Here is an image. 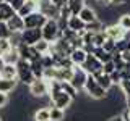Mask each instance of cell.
<instances>
[{
  "label": "cell",
  "mask_w": 130,
  "mask_h": 121,
  "mask_svg": "<svg viewBox=\"0 0 130 121\" xmlns=\"http://www.w3.org/2000/svg\"><path fill=\"white\" fill-rule=\"evenodd\" d=\"M98 3H99V5H103V7H106V5H109V2H111V0H96Z\"/></svg>",
  "instance_id": "obj_44"
},
{
  "label": "cell",
  "mask_w": 130,
  "mask_h": 121,
  "mask_svg": "<svg viewBox=\"0 0 130 121\" xmlns=\"http://www.w3.org/2000/svg\"><path fill=\"white\" fill-rule=\"evenodd\" d=\"M86 56H88V50H86V48L76 47V48H73V50H72L70 60H72L73 65H80V66H81V65L85 63V60H86Z\"/></svg>",
  "instance_id": "obj_14"
},
{
  "label": "cell",
  "mask_w": 130,
  "mask_h": 121,
  "mask_svg": "<svg viewBox=\"0 0 130 121\" xmlns=\"http://www.w3.org/2000/svg\"><path fill=\"white\" fill-rule=\"evenodd\" d=\"M120 60L124 63H130V48H128V50L120 52Z\"/></svg>",
  "instance_id": "obj_40"
},
{
  "label": "cell",
  "mask_w": 130,
  "mask_h": 121,
  "mask_svg": "<svg viewBox=\"0 0 130 121\" xmlns=\"http://www.w3.org/2000/svg\"><path fill=\"white\" fill-rule=\"evenodd\" d=\"M111 79H112V82H114V84H117V86H119V82L122 81V73H120L119 70L112 71V73H111Z\"/></svg>",
  "instance_id": "obj_37"
},
{
  "label": "cell",
  "mask_w": 130,
  "mask_h": 121,
  "mask_svg": "<svg viewBox=\"0 0 130 121\" xmlns=\"http://www.w3.org/2000/svg\"><path fill=\"white\" fill-rule=\"evenodd\" d=\"M107 39L106 36V31H98V32H93V39H91V45L93 47H103L104 40Z\"/></svg>",
  "instance_id": "obj_24"
},
{
  "label": "cell",
  "mask_w": 130,
  "mask_h": 121,
  "mask_svg": "<svg viewBox=\"0 0 130 121\" xmlns=\"http://www.w3.org/2000/svg\"><path fill=\"white\" fill-rule=\"evenodd\" d=\"M41 39H42L41 27H24L21 31V42L26 45H34Z\"/></svg>",
  "instance_id": "obj_6"
},
{
  "label": "cell",
  "mask_w": 130,
  "mask_h": 121,
  "mask_svg": "<svg viewBox=\"0 0 130 121\" xmlns=\"http://www.w3.org/2000/svg\"><path fill=\"white\" fill-rule=\"evenodd\" d=\"M24 2H26V0H10V5L13 7V10H15V11H18L20 8L23 7V3H24Z\"/></svg>",
  "instance_id": "obj_39"
},
{
  "label": "cell",
  "mask_w": 130,
  "mask_h": 121,
  "mask_svg": "<svg viewBox=\"0 0 130 121\" xmlns=\"http://www.w3.org/2000/svg\"><path fill=\"white\" fill-rule=\"evenodd\" d=\"M18 82H20L18 79H8V78H2V79H0V92L10 94V92H13L15 89H16Z\"/></svg>",
  "instance_id": "obj_20"
},
{
  "label": "cell",
  "mask_w": 130,
  "mask_h": 121,
  "mask_svg": "<svg viewBox=\"0 0 130 121\" xmlns=\"http://www.w3.org/2000/svg\"><path fill=\"white\" fill-rule=\"evenodd\" d=\"M46 16L41 13L39 10L32 11L28 16H24V27H42V24L46 23Z\"/></svg>",
  "instance_id": "obj_9"
},
{
  "label": "cell",
  "mask_w": 130,
  "mask_h": 121,
  "mask_svg": "<svg viewBox=\"0 0 130 121\" xmlns=\"http://www.w3.org/2000/svg\"><path fill=\"white\" fill-rule=\"evenodd\" d=\"M38 5H39V0H26V2L23 3V7L20 8L16 13L24 18V16H28L29 13H32V11L38 10Z\"/></svg>",
  "instance_id": "obj_17"
},
{
  "label": "cell",
  "mask_w": 130,
  "mask_h": 121,
  "mask_svg": "<svg viewBox=\"0 0 130 121\" xmlns=\"http://www.w3.org/2000/svg\"><path fill=\"white\" fill-rule=\"evenodd\" d=\"M15 13H16V11L13 10V7L10 5V2H5V0H3V2L0 3V21L7 23Z\"/></svg>",
  "instance_id": "obj_18"
},
{
  "label": "cell",
  "mask_w": 130,
  "mask_h": 121,
  "mask_svg": "<svg viewBox=\"0 0 130 121\" xmlns=\"http://www.w3.org/2000/svg\"><path fill=\"white\" fill-rule=\"evenodd\" d=\"M38 10L42 13L46 18H55L59 19V11L60 8L55 7L51 0H39V5H38Z\"/></svg>",
  "instance_id": "obj_8"
},
{
  "label": "cell",
  "mask_w": 130,
  "mask_h": 121,
  "mask_svg": "<svg viewBox=\"0 0 130 121\" xmlns=\"http://www.w3.org/2000/svg\"><path fill=\"white\" fill-rule=\"evenodd\" d=\"M78 16L81 18V21H83L85 24H89V23L94 21V19H98V15H96L94 8H91L88 5H85L83 8H81V11L78 13Z\"/></svg>",
  "instance_id": "obj_16"
},
{
  "label": "cell",
  "mask_w": 130,
  "mask_h": 121,
  "mask_svg": "<svg viewBox=\"0 0 130 121\" xmlns=\"http://www.w3.org/2000/svg\"><path fill=\"white\" fill-rule=\"evenodd\" d=\"M0 56H2V62H3V63H8V65H16L20 60H21V56H20V52H18V48H16V47L8 48V50L3 52Z\"/></svg>",
  "instance_id": "obj_13"
},
{
  "label": "cell",
  "mask_w": 130,
  "mask_h": 121,
  "mask_svg": "<svg viewBox=\"0 0 130 121\" xmlns=\"http://www.w3.org/2000/svg\"><path fill=\"white\" fill-rule=\"evenodd\" d=\"M2 73V78H8V79H18V70H16V65H8L3 63L0 68Z\"/></svg>",
  "instance_id": "obj_19"
},
{
  "label": "cell",
  "mask_w": 130,
  "mask_h": 121,
  "mask_svg": "<svg viewBox=\"0 0 130 121\" xmlns=\"http://www.w3.org/2000/svg\"><path fill=\"white\" fill-rule=\"evenodd\" d=\"M8 102H10V100H8V94H5V92H0V110H2V108H5L7 105H8Z\"/></svg>",
  "instance_id": "obj_38"
},
{
  "label": "cell",
  "mask_w": 130,
  "mask_h": 121,
  "mask_svg": "<svg viewBox=\"0 0 130 121\" xmlns=\"http://www.w3.org/2000/svg\"><path fill=\"white\" fill-rule=\"evenodd\" d=\"M8 48H11V44L8 39H0V55L3 53V52H7Z\"/></svg>",
  "instance_id": "obj_36"
},
{
  "label": "cell",
  "mask_w": 130,
  "mask_h": 121,
  "mask_svg": "<svg viewBox=\"0 0 130 121\" xmlns=\"http://www.w3.org/2000/svg\"><path fill=\"white\" fill-rule=\"evenodd\" d=\"M0 121H3V118H2V116H0Z\"/></svg>",
  "instance_id": "obj_47"
},
{
  "label": "cell",
  "mask_w": 130,
  "mask_h": 121,
  "mask_svg": "<svg viewBox=\"0 0 130 121\" xmlns=\"http://www.w3.org/2000/svg\"><path fill=\"white\" fill-rule=\"evenodd\" d=\"M8 40H10L11 47H16V48H18V47L23 44V42H21V32H11L10 37H8Z\"/></svg>",
  "instance_id": "obj_30"
},
{
  "label": "cell",
  "mask_w": 130,
  "mask_h": 121,
  "mask_svg": "<svg viewBox=\"0 0 130 121\" xmlns=\"http://www.w3.org/2000/svg\"><path fill=\"white\" fill-rule=\"evenodd\" d=\"M119 87L125 97L130 95V78H122V81L119 82Z\"/></svg>",
  "instance_id": "obj_31"
},
{
  "label": "cell",
  "mask_w": 130,
  "mask_h": 121,
  "mask_svg": "<svg viewBox=\"0 0 130 121\" xmlns=\"http://www.w3.org/2000/svg\"><path fill=\"white\" fill-rule=\"evenodd\" d=\"M52 3H54L55 7H59V8H62L63 5H67V0H51Z\"/></svg>",
  "instance_id": "obj_42"
},
{
  "label": "cell",
  "mask_w": 130,
  "mask_h": 121,
  "mask_svg": "<svg viewBox=\"0 0 130 121\" xmlns=\"http://www.w3.org/2000/svg\"><path fill=\"white\" fill-rule=\"evenodd\" d=\"M85 27H86L88 31H91V32H98V31H104V29H106V26H104V21H101L99 18H98V19H94L93 23L86 24Z\"/></svg>",
  "instance_id": "obj_29"
},
{
  "label": "cell",
  "mask_w": 130,
  "mask_h": 121,
  "mask_svg": "<svg viewBox=\"0 0 130 121\" xmlns=\"http://www.w3.org/2000/svg\"><path fill=\"white\" fill-rule=\"evenodd\" d=\"M103 48L106 52H109V53H112V52L116 50V40L111 39V37H107L104 40V44H103Z\"/></svg>",
  "instance_id": "obj_34"
},
{
  "label": "cell",
  "mask_w": 130,
  "mask_h": 121,
  "mask_svg": "<svg viewBox=\"0 0 130 121\" xmlns=\"http://www.w3.org/2000/svg\"><path fill=\"white\" fill-rule=\"evenodd\" d=\"M86 78H88V73L83 70V66H80V65H73V74L70 78V84L78 92L83 90L85 82H86Z\"/></svg>",
  "instance_id": "obj_5"
},
{
  "label": "cell",
  "mask_w": 130,
  "mask_h": 121,
  "mask_svg": "<svg viewBox=\"0 0 130 121\" xmlns=\"http://www.w3.org/2000/svg\"><path fill=\"white\" fill-rule=\"evenodd\" d=\"M127 111H128V121H130V108H127Z\"/></svg>",
  "instance_id": "obj_46"
},
{
  "label": "cell",
  "mask_w": 130,
  "mask_h": 121,
  "mask_svg": "<svg viewBox=\"0 0 130 121\" xmlns=\"http://www.w3.org/2000/svg\"><path fill=\"white\" fill-rule=\"evenodd\" d=\"M106 36L107 37H111V39H114L117 42L119 39H122V37H125V31L124 27H120V24L119 23H116V24H109V26H106Z\"/></svg>",
  "instance_id": "obj_11"
},
{
  "label": "cell",
  "mask_w": 130,
  "mask_h": 121,
  "mask_svg": "<svg viewBox=\"0 0 130 121\" xmlns=\"http://www.w3.org/2000/svg\"><path fill=\"white\" fill-rule=\"evenodd\" d=\"M18 52H20V56H21L23 60H28V62H34V60H38V58L42 56L34 48V45H26V44H21V45L18 47Z\"/></svg>",
  "instance_id": "obj_10"
},
{
  "label": "cell",
  "mask_w": 130,
  "mask_h": 121,
  "mask_svg": "<svg viewBox=\"0 0 130 121\" xmlns=\"http://www.w3.org/2000/svg\"><path fill=\"white\" fill-rule=\"evenodd\" d=\"M49 110H51V121H62L65 118V110L63 108H59V107L51 105Z\"/></svg>",
  "instance_id": "obj_25"
},
{
  "label": "cell",
  "mask_w": 130,
  "mask_h": 121,
  "mask_svg": "<svg viewBox=\"0 0 130 121\" xmlns=\"http://www.w3.org/2000/svg\"><path fill=\"white\" fill-rule=\"evenodd\" d=\"M2 2H3V0H0V3H2Z\"/></svg>",
  "instance_id": "obj_49"
},
{
  "label": "cell",
  "mask_w": 130,
  "mask_h": 121,
  "mask_svg": "<svg viewBox=\"0 0 130 121\" xmlns=\"http://www.w3.org/2000/svg\"><path fill=\"white\" fill-rule=\"evenodd\" d=\"M85 5H86V0H67V7L70 8L73 15H78Z\"/></svg>",
  "instance_id": "obj_23"
},
{
  "label": "cell",
  "mask_w": 130,
  "mask_h": 121,
  "mask_svg": "<svg viewBox=\"0 0 130 121\" xmlns=\"http://www.w3.org/2000/svg\"><path fill=\"white\" fill-rule=\"evenodd\" d=\"M83 70L88 73V74H96V73L103 71V62L98 58L96 55H93L91 52H88V56L85 60V63L81 65Z\"/></svg>",
  "instance_id": "obj_7"
},
{
  "label": "cell",
  "mask_w": 130,
  "mask_h": 121,
  "mask_svg": "<svg viewBox=\"0 0 130 121\" xmlns=\"http://www.w3.org/2000/svg\"><path fill=\"white\" fill-rule=\"evenodd\" d=\"M120 24V27H124L125 31H130V13H124L119 18V21H117Z\"/></svg>",
  "instance_id": "obj_32"
},
{
  "label": "cell",
  "mask_w": 130,
  "mask_h": 121,
  "mask_svg": "<svg viewBox=\"0 0 130 121\" xmlns=\"http://www.w3.org/2000/svg\"><path fill=\"white\" fill-rule=\"evenodd\" d=\"M31 70H32V74H34V78H42L44 66H42V63H41V58L34 60V62H31Z\"/></svg>",
  "instance_id": "obj_28"
},
{
  "label": "cell",
  "mask_w": 130,
  "mask_h": 121,
  "mask_svg": "<svg viewBox=\"0 0 130 121\" xmlns=\"http://www.w3.org/2000/svg\"><path fill=\"white\" fill-rule=\"evenodd\" d=\"M107 121H125V119L122 118V115H116V116H111Z\"/></svg>",
  "instance_id": "obj_43"
},
{
  "label": "cell",
  "mask_w": 130,
  "mask_h": 121,
  "mask_svg": "<svg viewBox=\"0 0 130 121\" xmlns=\"http://www.w3.org/2000/svg\"><path fill=\"white\" fill-rule=\"evenodd\" d=\"M41 32H42V39L49 40V42H54L60 37V24L57 21L55 18H47L46 23L42 24V27H41Z\"/></svg>",
  "instance_id": "obj_2"
},
{
  "label": "cell",
  "mask_w": 130,
  "mask_h": 121,
  "mask_svg": "<svg viewBox=\"0 0 130 121\" xmlns=\"http://www.w3.org/2000/svg\"><path fill=\"white\" fill-rule=\"evenodd\" d=\"M11 34V31L8 29L7 23L5 21H0V39H8Z\"/></svg>",
  "instance_id": "obj_35"
},
{
  "label": "cell",
  "mask_w": 130,
  "mask_h": 121,
  "mask_svg": "<svg viewBox=\"0 0 130 121\" xmlns=\"http://www.w3.org/2000/svg\"><path fill=\"white\" fill-rule=\"evenodd\" d=\"M83 90H85V94L93 100H104L106 97H107V90H104V89L98 84V81L93 74H88Z\"/></svg>",
  "instance_id": "obj_1"
},
{
  "label": "cell",
  "mask_w": 130,
  "mask_h": 121,
  "mask_svg": "<svg viewBox=\"0 0 130 121\" xmlns=\"http://www.w3.org/2000/svg\"><path fill=\"white\" fill-rule=\"evenodd\" d=\"M34 48L39 52L41 55H46V53H49V52H51V42H49V40H46V39H41L39 42L34 44Z\"/></svg>",
  "instance_id": "obj_27"
},
{
  "label": "cell",
  "mask_w": 130,
  "mask_h": 121,
  "mask_svg": "<svg viewBox=\"0 0 130 121\" xmlns=\"http://www.w3.org/2000/svg\"><path fill=\"white\" fill-rule=\"evenodd\" d=\"M96 78L98 81V84H99L101 87L104 89V90H111L112 86H114V82H112V79H111V74H106L104 71H99V73H96V74H93Z\"/></svg>",
  "instance_id": "obj_15"
},
{
  "label": "cell",
  "mask_w": 130,
  "mask_h": 121,
  "mask_svg": "<svg viewBox=\"0 0 130 121\" xmlns=\"http://www.w3.org/2000/svg\"><path fill=\"white\" fill-rule=\"evenodd\" d=\"M127 2L128 0H111V2H109V5L111 7H124V5H127Z\"/></svg>",
  "instance_id": "obj_41"
},
{
  "label": "cell",
  "mask_w": 130,
  "mask_h": 121,
  "mask_svg": "<svg viewBox=\"0 0 130 121\" xmlns=\"http://www.w3.org/2000/svg\"><path fill=\"white\" fill-rule=\"evenodd\" d=\"M0 79H2V73H0Z\"/></svg>",
  "instance_id": "obj_48"
},
{
  "label": "cell",
  "mask_w": 130,
  "mask_h": 121,
  "mask_svg": "<svg viewBox=\"0 0 130 121\" xmlns=\"http://www.w3.org/2000/svg\"><path fill=\"white\" fill-rule=\"evenodd\" d=\"M28 90H29V94L34 97V99L49 97V81L46 78H36L29 86H28Z\"/></svg>",
  "instance_id": "obj_3"
},
{
  "label": "cell",
  "mask_w": 130,
  "mask_h": 121,
  "mask_svg": "<svg viewBox=\"0 0 130 121\" xmlns=\"http://www.w3.org/2000/svg\"><path fill=\"white\" fill-rule=\"evenodd\" d=\"M116 70H117V66H116V62H114L112 58L103 63V71L106 73V74H111V73H112V71H116Z\"/></svg>",
  "instance_id": "obj_33"
},
{
  "label": "cell",
  "mask_w": 130,
  "mask_h": 121,
  "mask_svg": "<svg viewBox=\"0 0 130 121\" xmlns=\"http://www.w3.org/2000/svg\"><path fill=\"white\" fill-rule=\"evenodd\" d=\"M5 2H10V0H5Z\"/></svg>",
  "instance_id": "obj_50"
},
{
  "label": "cell",
  "mask_w": 130,
  "mask_h": 121,
  "mask_svg": "<svg viewBox=\"0 0 130 121\" xmlns=\"http://www.w3.org/2000/svg\"><path fill=\"white\" fill-rule=\"evenodd\" d=\"M85 26H86V24H85L83 21H81V18L78 15H72L70 18L67 19V27L68 29H72V31H81V29H85Z\"/></svg>",
  "instance_id": "obj_21"
},
{
  "label": "cell",
  "mask_w": 130,
  "mask_h": 121,
  "mask_svg": "<svg viewBox=\"0 0 130 121\" xmlns=\"http://www.w3.org/2000/svg\"><path fill=\"white\" fill-rule=\"evenodd\" d=\"M7 26L11 32H21L24 29V18L20 16L18 13H15L10 19L7 21Z\"/></svg>",
  "instance_id": "obj_12"
},
{
  "label": "cell",
  "mask_w": 130,
  "mask_h": 121,
  "mask_svg": "<svg viewBox=\"0 0 130 121\" xmlns=\"http://www.w3.org/2000/svg\"><path fill=\"white\" fill-rule=\"evenodd\" d=\"M125 100H127V108H130V95L125 97Z\"/></svg>",
  "instance_id": "obj_45"
},
{
  "label": "cell",
  "mask_w": 130,
  "mask_h": 121,
  "mask_svg": "<svg viewBox=\"0 0 130 121\" xmlns=\"http://www.w3.org/2000/svg\"><path fill=\"white\" fill-rule=\"evenodd\" d=\"M34 121H51V110L49 107H42V108H38L34 111Z\"/></svg>",
  "instance_id": "obj_22"
},
{
  "label": "cell",
  "mask_w": 130,
  "mask_h": 121,
  "mask_svg": "<svg viewBox=\"0 0 130 121\" xmlns=\"http://www.w3.org/2000/svg\"><path fill=\"white\" fill-rule=\"evenodd\" d=\"M16 70H18V81L21 84H26V86H29V84L34 81V74H32V70H31V62H28V60H20L18 63H16Z\"/></svg>",
  "instance_id": "obj_4"
},
{
  "label": "cell",
  "mask_w": 130,
  "mask_h": 121,
  "mask_svg": "<svg viewBox=\"0 0 130 121\" xmlns=\"http://www.w3.org/2000/svg\"><path fill=\"white\" fill-rule=\"evenodd\" d=\"M91 53H93V55H96V56H98V58H99L103 63L112 58V55L109 53V52H106L103 47H93V48H91Z\"/></svg>",
  "instance_id": "obj_26"
}]
</instances>
